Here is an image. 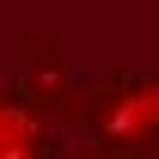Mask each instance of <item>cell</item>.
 Here are the masks:
<instances>
[{"label": "cell", "instance_id": "6da1fadb", "mask_svg": "<svg viewBox=\"0 0 159 159\" xmlns=\"http://www.w3.org/2000/svg\"><path fill=\"white\" fill-rule=\"evenodd\" d=\"M0 159H37V116L0 98Z\"/></svg>", "mask_w": 159, "mask_h": 159}, {"label": "cell", "instance_id": "7a4b0ae2", "mask_svg": "<svg viewBox=\"0 0 159 159\" xmlns=\"http://www.w3.org/2000/svg\"><path fill=\"white\" fill-rule=\"evenodd\" d=\"M135 122L159 129V86H153V92H141V98H129V104L116 110V129H135Z\"/></svg>", "mask_w": 159, "mask_h": 159}]
</instances>
